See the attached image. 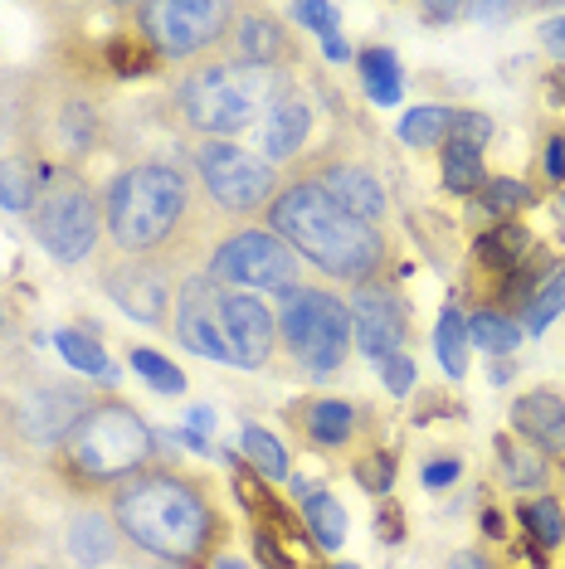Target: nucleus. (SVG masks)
I'll return each instance as SVG.
<instances>
[{
  "instance_id": "nucleus-45",
  "label": "nucleus",
  "mask_w": 565,
  "mask_h": 569,
  "mask_svg": "<svg viewBox=\"0 0 565 569\" xmlns=\"http://www.w3.org/2000/svg\"><path fill=\"white\" fill-rule=\"evenodd\" d=\"M542 44H546V54H556V59H565V16L546 24V30H542Z\"/></svg>"
},
{
  "instance_id": "nucleus-34",
  "label": "nucleus",
  "mask_w": 565,
  "mask_h": 569,
  "mask_svg": "<svg viewBox=\"0 0 565 569\" xmlns=\"http://www.w3.org/2000/svg\"><path fill=\"white\" fill-rule=\"evenodd\" d=\"M108 63L118 79H141V73L157 69V54H147V49H137V40L127 34V40H112L108 44Z\"/></svg>"
},
{
  "instance_id": "nucleus-10",
  "label": "nucleus",
  "mask_w": 565,
  "mask_h": 569,
  "mask_svg": "<svg viewBox=\"0 0 565 569\" xmlns=\"http://www.w3.org/2000/svg\"><path fill=\"white\" fill-rule=\"evenodd\" d=\"M205 278L229 292H293L303 278V258L274 229H235L205 258Z\"/></svg>"
},
{
  "instance_id": "nucleus-33",
  "label": "nucleus",
  "mask_w": 565,
  "mask_h": 569,
  "mask_svg": "<svg viewBox=\"0 0 565 569\" xmlns=\"http://www.w3.org/2000/svg\"><path fill=\"white\" fill-rule=\"evenodd\" d=\"M526 200H532V186H522V180H487L478 190V204L487 214H512V210H522Z\"/></svg>"
},
{
  "instance_id": "nucleus-32",
  "label": "nucleus",
  "mask_w": 565,
  "mask_h": 569,
  "mask_svg": "<svg viewBox=\"0 0 565 569\" xmlns=\"http://www.w3.org/2000/svg\"><path fill=\"white\" fill-rule=\"evenodd\" d=\"M127 360H132V370L151 385V390H161V395H186V375H181V366H171L166 356H157V351H132Z\"/></svg>"
},
{
  "instance_id": "nucleus-5",
  "label": "nucleus",
  "mask_w": 565,
  "mask_h": 569,
  "mask_svg": "<svg viewBox=\"0 0 565 569\" xmlns=\"http://www.w3.org/2000/svg\"><path fill=\"white\" fill-rule=\"evenodd\" d=\"M288 93V73L254 69L235 59L196 63L181 83H176V112L200 141H229L244 127L264 122V112Z\"/></svg>"
},
{
  "instance_id": "nucleus-28",
  "label": "nucleus",
  "mask_w": 565,
  "mask_h": 569,
  "mask_svg": "<svg viewBox=\"0 0 565 569\" xmlns=\"http://www.w3.org/2000/svg\"><path fill=\"white\" fill-rule=\"evenodd\" d=\"M448 118H454V108H434V102H424V108L400 118V141L415 147V151L439 147V141H448Z\"/></svg>"
},
{
  "instance_id": "nucleus-51",
  "label": "nucleus",
  "mask_w": 565,
  "mask_h": 569,
  "mask_svg": "<svg viewBox=\"0 0 565 569\" xmlns=\"http://www.w3.org/2000/svg\"><path fill=\"white\" fill-rule=\"evenodd\" d=\"M0 327H6V312H0Z\"/></svg>"
},
{
  "instance_id": "nucleus-41",
  "label": "nucleus",
  "mask_w": 565,
  "mask_h": 569,
  "mask_svg": "<svg viewBox=\"0 0 565 569\" xmlns=\"http://www.w3.org/2000/svg\"><path fill=\"white\" fill-rule=\"evenodd\" d=\"M210 429H215V413L205 409V405H196V409H190V433H186V443L196 448V452H205V438H210Z\"/></svg>"
},
{
  "instance_id": "nucleus-38",
  "label": "nucleus",
  "mask_w": 565,
  "mask_h": 569,
  "mask_svg": "<svg viewBox=\"0 0 565 569\" xmlns=\"http://www.w3.org/2000/svg\"><path fill=\"white\" fill-rule=\"evenodd\" d=\"M503 472L512 487H532V482H546V462H536L532 452H512L503 448Z\"/></svg>"
},
{
  "instance_id": "nucleus-42",
  "label": "nucleus",
  "mask_w": 565,
  "mask_h": 569,
  "mask_svg": "<svg viewBox=\"0 0 565 569\" xmlns=\"http://www.w3.org/2000/svg\"><path fill=\"white\" fill-rule=\"evenodd\" d=\"M458 477V458H434L429 468H424V487H448Z\"/></svg>"
},
{
  "instance_id": "nucleus-15",
  "label": "nucleus",
  "mask_w": 565,
  "mask_h": 569,
  "mask_svg": "<svg viewBox=\"0 0 565 569\" xmlns=\"http://www.w3.org/2000/svg\"><path fill=\"white\" fill-rule=\"evenodd\" d=\"M225 54L235 63H254V69H278L288 73L298 63V40L288 34V24L268 10H244L235 6V20L225 30Z\"/></svg>"
},
{
  "instance_id": "nucleus-24",
  "label": "nucleus",
  "mask_w": 565,
  "mask_h": 569,
  "mask_svg": "<svg viewBox=\"0 0 565 569\" xmlns=\"http://www.w3.org/2000/svg\"><path fill=\"white\" fill-rule=\"evenodd\" d=\"M526 229L522 224H512V219H503V224L497 229H487V234L478 239V249H473V258H478V263L487 268V273H512V268L522 263V253H526Z\"/></svg>"
},
{
  "instance_id": "nucleus-3",
  "label": "nucleus",
  "mask_w": 565,
  "mask_h": 569,
  "mask_svg": "<svg viewBox=\"0 0 565 569\" xmlns=\"http://www.w3.org/2000/svg\"><path fill=\"white\" fill-rule=\"evenodd\" d=\"M268 229L288 243L303 263H313L317 273H327L331 282H376L390 243H385L380 224L346 214L337 200L327 196L317 180H288L278 190V200L268 204Z\"/></svg>"
},
{
  "instance_id": "nucleus-39",
  "label": "nucleus",
  "mask_w": 565,
  "mask_h": 569,
  "mask_svg": "<svg viewBox=\"0 0 565 569\" xmlns=\"http://www.w3.org/2000/svg\"><path fill=\"white\" fill-rule=\"evenodd\" d=\"M380 380H385V390H390V395H409V390H415V360H409L405 351L390 356V360H380Z\"/></svg>"
},
{
  "instance_id": "nucleus-43",
  "label": "nucleus",
  "mask_w": 565,
  "mask_h": 569,
  "mask_svg": "<svg viewBox=\"0 0 565 569\" xmlns=\"http://www.w3.org/2000/svg\"><path fill=\"white\" fill-rule=\"evenodd\" d=\"M400 536H405V516H395V507H380V540L395 546Z\"/></svg>"
},
{
  "instance_id": "nucleus-31",
  "label": "nucleus",
  "mask_w": 565,
  "mask_h": 569,
  "mask_svg": "<svg viewBox=\"0 0 565 569\" xmlns=\"http://www.w3.org/2000/svg\"><path fill=\"white\" fill-rule=\"evenodd\" d=\"M522 521L532 530V540L542 550H556L565 540V516H561V501L556 497H542V501H526L522 507Z\"/></svg>"
},
{
  "instance_id": "nucleus-20",
  "label": "nucleus",
  "mask_w": 565,
  "mask_h": 569,
  "mask_svg": "<svg viewBox=\"0 0 565 569\" xmlns=\"http://www.w3.org/2000/svg\"><path fill=\"white\" fill-rule=\"evenodd\" d=\"M118 540H122V530L112 521V511L88 507L69 521V555H73V565H83V569L108 565L112 555H118Z\"/></svg>"
},
{
  "instance_id": "nucleus-4",
  "label": "nucleus",
  "mask_w": 565,
  "mask_h": 569,
  "mask_svg": "<svg viewBox=\"0 0 565 569\" xmlns=\"http://www.w3.org/2000/svg\"><path fill=\"white\" fill-rule=\"evenodd\" d=\"M176 341L205 360L235 370H259L278 351V317L254 292H229L205 273L186 278L176 292Z\"/></svg>"
},
{
  "instance_id": "nucleus-48",
  "label": "nucleus",
  "mask_w": 565,
  "mask_h": 569,
  "mask_svg": "<svg viewBox=\"0 0 565 569\" xmlns=\"http://www.w3.org/2000/svg\"><path fill=\"white\" fill-rule=\"evenodd\" d=\"M454 569H487V565L478 560V555H458V560H454Z\"/></svg>"
},
{
  "instance_id": "nucleus-47",
  "label": "nucleus",
  "mask_w": 565,
  "mask_h": 569,
  "mask_svg": "<svg viewBox=\"0 0 565 569\" xmlns=\"http://www.w3.org/2000/svg\"><path fill=\"white\" fill-rule=\"evenodd\" d=\"M551 98L565 102V69H556V79H551Z\"/></svg>"
},
{
  "instance_id": "nucleus-14",
  "label": "nucleus",
  "mask_w": 565,
  "mask_h": 569,
  "mask_svg": "<svg viewBox=\"0 0 565 569\" xmlns=\"http://www.w3.org/2000/svg\"><path fill=\"white\" fill-rule=\"evenodd\" d=\"M88 405H93V395L79 390V385H63V380H49V385H34L30 395L16 405V429L30 438V443H63V438L73 433V423L88 413Z\"/></svg>"
},
{
  "instance_id": "nucleus-40",
  "label": "nucleus",
  "mask_w": 565,
  "mask_h": 569,
  "mask_svg": "<svg viewBox=\"0 0 565 569\" xmlns=\"http://www.w3.org/2000/svg\"><path fill=\"white\" fill-rule=\"evenodd\" d=\"M293 16H298L303 24H313L323 40H337V6H293Z\"/></svg>"
},
{
  "instance_id": "nucleus-19",
  "label": "nucleus",
  "mask_w": 565,
  "mask_h": 569,
  "mask_svg": "<svg viewBox=\"0 0 565 569\" xmlns=\"http://www.w3.org/2000/svg\"><path fill=\"white\" fill-rule=\"evenodd\" d=\"M512 429L522 438H532L536 448L561 452L565 448V405L551 390H532L512 405Z\"/></svg>"
},
{
  "instance_id": "nucleus-12",
  "label": "nucleus",
  "mask_w": 565,
  "mask_h": 569,
  "mask_svg": "<svg viewBox=\"0 0 565 569\" xmlns=\"http://www.w3.org/2000/svg\"><path fill=\"white\" fill-rule=\"evenodd\" d=\"M98 282L141 327L166 331L176 321V292L181 288H176L166 258H112V263L98 268Z\"/></svg>"
},
{
  "instance_id": "nucleus-49",
  "label": "nucleus",
  "mask_w": 565,
  "mask_h": 569,
  "mask_svg": "<svg viewBox=\"0 0 565 569\" xmlns=\"http://www.w3.org/2000/svg\"><path fill=\"white\" fill-rule=\"evenodd\" d=\"M220 569H249V565H244V560H235V555H225V560H220Z\"/></svg>"
},
{
  "instance_id": "nucleus-35",
  "label": "nucleus",
  "mask_w": 565,
  "mask_h": 569,
  "mask_svg": "<svg viewBox=\"0 0 565 569\" xmlns=\"http://www.w3.org/2000/svg\"><path fill=\"white\" fill-rule=\"evenodd\" d=\"M561 312H565V268L532 297V307H526V327L542 331V327H551V317H561Z\"/></svg>"
},
{
  "instance_id": "nucleus-11",
  "label": "nucleus",
  "mask_w": 565,
  "mask_h": 569,
  "mask_svg": "<svg viewBox=\"0 0 565 569\" xmlns=\"http://www.w3.org/2000/svg\"><path fill=\"white\" fill-rule=\"evenodd\" d=\"M235 20V6L220 0H151L137 6L141 40L157 59H196L200 49L225 44V30Z\"/></svg>"
},
{
  "instance_id": "nucleus-44",
  "label": "nucleus",
  "mask_w": 565,
  "mask_h": 569,
  "mask_svg": "<svg viewBox=\"0 0 565 569\" xmlns=\"http://www.w3.org/2000/svg\"><path fill=\"white\" fill-rule=\"evenodd\" d=\"M546 176L551 180H565V137H551V147H546Z\"/></svg>"
},
{
  "instance_id": "nucleus-50",
  "label": "nucleus",
  "mask_w": 565,
  "mask_h": 569,
  "mask_svg": "<svg viewBox=\"0 0 565 569\" xmlns=\"http://www.w3.org/2000/svg\"><path fill=\"white\" fill-rule=\"evenodd\" d=\"M24 569H49V565H24Z\"/></svg>"
},
{
  "instance_id": "nucleus-22",
  "label": "nucleus",
  "mask_w": 565,
  "mask_h": 569,
  "mask_svg": "<svg viewBox=\"0 0 565 569\" xmlns=\"http://www.w3.org/2000/svg\"><path fill=\"white\" fill-rule=\"evenodd\" d=\"M303 526L317 550H341L346 540V511L331 491H303Z\"/></svg>"
},
{
  "instance_id": "nucleus-2",
  "label": "nucleus",
  "mask_w": 565,
  "mask_h": 569,
  "mask_svg": "<svg viewBox=\"0 0 565 569\" xmlns=\"http://www.w3.org/2000/svg\"><path fill=\"white\" fill-rule=\"evenodd\" d=\"M112 521L127 546L161 565H190L215 550L225 521L210 501V487L176 468H147L112 487Z\"/></svg>"
},
{
  "instance_id": "nucleus-17",
  "label": "nucleus",
  "mask_w": 565,
  "mask_h": 569,
  "mask_svg": "<svg viewBox=\"0 0 565 569\" xmlns=\"http://www.w3.org/2000/svg\"><path fill=\"white\" fill-rule=\"evenodd\" d=\"M307 137H313V102L298 98L288 88L274 108L264 112V122H259V147H264V161L274 166V161H293V157H303V147H307Z\"/></svg>"
},
{
  "instance_id": "nucleus-36",
  "label": "nucleus",
  "mask_w": 565,
  "mask_h": 569,
  "mask_svg": "<svg viewBox=\"0 0 565 569\" xmlns=\"http://www.w3.org/2000/svg\"><path fill=\"white\" fill-rule=\"evenodd\" d=\"M487 137H493V122H487V112L454 108V118H448V141H464V147H483Z\"/></svg>"
},
{
  "instance_id": "nucleus-46",
  "label": "nucleus",
  "mask_w": 565,
  "mask_h": 569,
  "mask_svg": "<svg viewBox=\"0 0 565 569\" xmlns=\"http://www.w3.org/2000/svg\"><path fill=\"white\" fill-rule=\"evenodd\" d=\"M454 16H464V6H429L424 10V20H454Z\"/></svg>"
},
{
  "instance_id": "nucleus-7",
  "label": "nucleus",
  "mask_w": 565,
  "mask_h": 569,
  "mask_svg": "<svg viewBox=\"0 0 565 569\" xmlns=\"http://www.w3.org/2000/svg\"><path fill=\"white\" fill-rule=\"evenodd\" d=\"M30 234L54 263H63V268L88 263V258L98 253V239H102L98 190L88 186L79 171H54V180L44 186V196L30 214Z\"/></svg>"
},
{
  "instance_id": "nucleus-37",
  "label": "nucleus",
  "mask_w": 565,
  "mask_h": 569,
  "mask_svg": "<svg viewBox=\"0 0 565 569\" xmlns=\"http://www.w3.org/2000/svg\"><path fill=\"white\" fill-rule=\"evenodd\" d=\"M356 482H361L366 491H376V497H385L395 482V462L385 458V452H366L361 462H356Z\"/></svg>"
},
{
  "instance_id": "nucleus-23",
  "label": "nucleus",
  "mask_w": 565,
  "mask_h": 569,
  "mask_svg": "<svg viewBox=\"0 0 565 569\" xmlns=\"http://www.w3.org/2000/svg\"><path fill=\"white\" fill-rule=\"evenodd\" d=\"M356 69H361V88L370 93V102H380V108H395L405 93V79H400V59L390 54V49H361L356 54Z\"/></svg>"
},
{
  "instance_id": "nucleus-9",
  "label": "nucleus",
  "mask_w": 565,
  "mask_h": 569,
  "mask_svg": "<svg viewBox=\"0 0 565 569\" xmlns=\"http://www.w3.org/2000/svg\"><path fill=\"white\" fill-rule=\"evenodd\" d=\"M190 166L200 176L205 200L229 219H249L278 200V171L239 141H196Z\"/></svg>"
},
{
  "instance_id": "nucleus-13",
  "label": "nucleus",
  "mask_w": 565,
  "mask_h": 569,
  "mask_svg": "<svg viewBox=\"0 0 565 569\" xmlns=\"http://www.w3.org/2000/svg\"><path fill=\"white\" fill-rule=\"evenodd\" d=\"M346 307H351V346L356 351L366 360H376V366L390 356H400V346L409 336V312H405L400 297H395L390 282L385 278L361 282Z\"/></svg>"
},
{
  "instance_id": "nucleus-21",
  "label": "nucleus",
  "mask_w": 565,
  "mask_h": 569,
  "mask_svg": "<svg viewBox=\"0 0 565 569\" xmlns=\"http://www.w3.org/2000/svg\"><path fill=\"white\" fill-rule=\"evenodd\" d=\"M49 180H54V166H49V161H34V157L0 161V210L34 214V204H40Z\"/></svg>"
},
{
  "instance_id": "nucleus-29",
  "label": "nucleus",
  "mask_w": 565,
  "mask_h": 569,
  "mask_svg": "<svg viewBox=\"0 0 565 569\" xmlns=\"http://www.w3.org/2000/svg\"><path fill=\"white\" fill-rule=\"evenodd\" d=\"M468 341L478 346V351H487V356H512L522 346V327L512 317H503V312H478L468 321Z\"/></svg>"
},
{
  "instance_id": "nucleus-26",
  "label": "nucleus",
  "mask_w": 565,
  "mask_h": 569,
  "mask_svg": "<svg viewBox=\"0 0 565 569\" xmlns=\"http://www.w3.org/2000/svg\"><path fill=\"white\" fill-rule=\"evenodd\" d=\"M483 186H487L483 151L464 147V141H444V190H454V196H478Z\"/></svg>"
},
{
  "instance_id": "nucleus-6",
  "label": "nucleus",
  "mask_w": 565,
  "mask_h": 569,
  "mask_svg": "<svg viewBox=\"0 0 565 569\" xmlns=\"http://www.w3.org/2000/svg\"><path fill=\"white\" fill-rule=\"evenodd\" d=\"M151 448H157V433L122 399H93L83 419L73 423V433L59 443L63 468L79 482H98V487H122L127 477L147 472Z\"/></svg>"
},
{
  "instance_id": "nucleus-8",
  "label": "nucleus",
  "mask_w": 565,
  "mask_h": 569,
  "mask_svg": "<svg viewBox=\"0 0 565 569\" xmlns=\"http://www.w3.org/2000/svg\"><path fill=\"white\" fill-rule=\"evenodd\" d=\"M278 341L303 370L327 375L351 351V307L337 292L293 288L278 302Z\"/></svg>"
},
{
  "instance_id": "nucleus-18",
  "label": "nucleus",
  "mask_w": 565,
  "mask_h": 569,
  "mask_svg": "<svg viewBox=\"0 0 565 569\" xmlns=\"http://www.w3.org/2000/svg\"><path fill=\"white\" fill-rule=\"evenodd\" d=\"M293 419H298V429L313 448H341L361 429V413L346 399H307V405L293 409Z\"/></svg>"
},
{
  "instance_id": "nucleus-16",
  "label": "nucleus",
  "mask_w": 565,
  "mask_h": 569,
  "mask_svg": "<svg viewBox=\"0 0 565 569\" xmlns=\"http://www.w3.org/2000/svg\"><path fill=\"white\" fill-rule=\"evenodd\" d=\"M307 180H317V186H323L346 214L366 219V224H380V219H385V190H380V180L370 176L366 166H356V161H323V166H313V176H307Z\"/></svg>"
},
{
  "instance_id": "nucleus-27",
  "label": "nucleus",
  "mask_w": 565,
  "mask_h": 569,
  "mask_svg": "<svg viewBox=\"0 0 565 569\" xmlns=\"http://www.w3.org/2000/svg\"><path fill=\"white\" fill-rule=\"evenodd\" d=\"M239 448H244V462H249L254 472H264L268 482H282V477H288V448H282L268 429H259V423L239 429Z\"/></svg>"
},
{
  "instance_id": "nucleus-25",
  "label": "nucleus",
  "mask_w": 565,
  "mask_h": 569,
  "mask_svg": "<svg viewBox=\"0 0 565 569\" xmlns=\"http://www.w3.org/2000/svg\"><path fill=\"white\" fill-rule=\"evenodd\" d=\"M434 356L448 370V380H464L468 375V321L458 307H444L439 327H434Z\"/></svg>"
},
{
  "instance_id": "nucleus-30",
  "label": "nucleus",
  "mask_w": 565,
  "mask_h": 569,
  "mask_svg": "<svg viewBox=\"0 0 565 569\" xmlns=\"http://www.w3.org/2000/svg\"><path fill=\"white\" fill-rule=\"evenodd\" d=\"M54 346H59V356L69 360L79 375H93V380H112V366H108V356H102V346L98 341H88L83 331H54Z\"/></svg>"
},
{
  "instance_id": "nucleus-1",
  "label": "nucleus",
  "mask_w": 565,
  "mask_h": 569,
  "mask_svg": "<svg viewBox=\"0 0 565 569\" xmlns=\"http://www.w3.org/2000/svg\"><path fill=\"white\" fill-rule=\"evenodd\" d=\"M200 196L181 166L137 161L112 176L102 190V234L118 258H176L196 253L200 243Z\"/></svg>"
}]
</instances>
